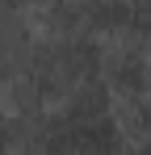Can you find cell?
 I'll return each instance as SVG.
<instances>
[{"label":"cell","mask_w":151,"mask_h":155,"mask_svg":"<svg viewBox=\"0 0 151 155\" xmlns=\"http://www.w3.org/2000/svg\"><path fill=\"white\" fill-rule=\"evenodd\" d=\"M25 67L42 80L50 101L59 105L72 88L97 80L101 71V42L92 34H72V38H38Z\"/></svg>","instance_id":"1"},{"label":"cell","mask_w":151,"mask_h":155,"mask_svg":"<svg viewBox=\"0 0 151 155\" xmlns=\"http://www.w3.org/2000/svg\"><path fill=\"white\" fill-rule=\"evenodd\" d=\"M97 80L109 88V97H139V92H147V42H139L130 34L101 42Z\"/></svg>","instance_id":"2"},{"label":"cell","mask_w":151,"mask_h":155,"mask_svg":"<svg viewBox=\"0 0 151 155\" xmlns=\"http://www.w3.org/2000/svg\"><path fill=\"white\" fill-rule=\"evenodd\" d=\"M34 42H38V29L29 8H0V80L29 59Z\"/></svg>","instance_id":"3"},{"label":"cell","mask_w":151,"mask_h":155,"mask_svg":"<svg viewBox=\"0 0 151 155\" xmlns=\"http://www.w3.org/2000/svg\"><path fill=\"white\" fill-rule=\"evenodd\" d=\"M113 122H118V130H122L126 143L151 138V92H139V97H113Z\"/></svg>","instance_id":"4"},{"label":"cell","mask_w":151,"mask_h":155,"mask_svg":"<svg viewBox=\"0 0 151 155\" xmlns=\"http://www.w3.org/2000/svg\"><path fill=\"white\" fill-rule=\"evenodd\" d=\"M126 155H151V138H139V143H126Z\"/></svg>","instance_id":"5"},{"label":"cell","mask_w":151,"mask_h":155,"mask_svg":"<svg viewBox=\"0 0 151 155\" xmlns=\"http://www.w3.org/2000/svg\"><path fill=\"white\" fill-rule=\"evenodd\" d=\"M147 92H151V42H147Z\"/></svg>","instance_id":"6"}]
</instances>
